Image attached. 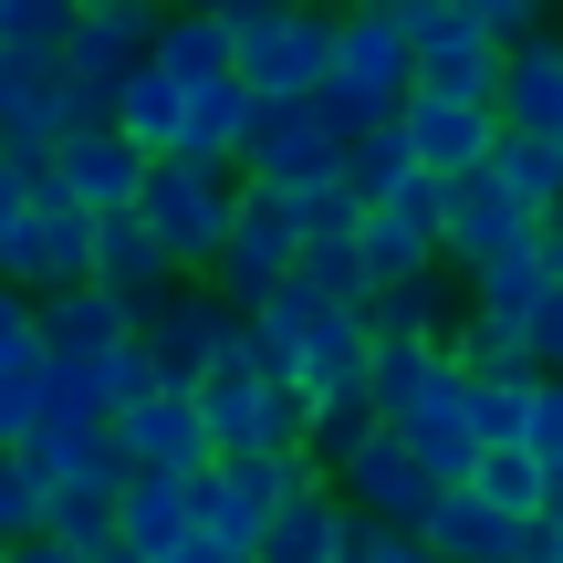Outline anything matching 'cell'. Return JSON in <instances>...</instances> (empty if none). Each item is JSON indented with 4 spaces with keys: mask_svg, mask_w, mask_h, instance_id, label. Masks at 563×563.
<instances>
[{
    "mask_svg": "<svg viewBox=\"0 0 563 563\" xmlns=\"http://www.w3.org/2000/svg\"><path fill=\"white\" fill-rule=\"evenodd\" d=\"M21 460L42 470V490H53V501H115V490L136 481L104 418H53V428H42L32 449H21Z\"/></svg>",
    "mask_w": 563,
    "mask_h": 563,
    "instance_id": "obj_15",
    "label": "cell"
},
{
    "mask_svg": "<svg viewBox=\"0 0 563 563\" xmlns=\"http://www.w3.org/2000/svg\"><path fill=\"white\" fill-rule=\"evenodd\" d=\"M334 501L355 511V522L418 532L428 511H439V481H428V470H418V449H407V428H376V439H365L355 460L334 470Z\"/></svg>",
    "mask_w": 563,
    "mask_h": 563,
    "instance_id": "obj_9",
    "label": "cell"
},
{
    "mask_svg": "<svg viewBox=\"0 0 563 563\" xmlns=\"http://www.w3.org/2000/svg\"><path fill=\"white\" fill-rule=\"evenodd\" d=\"M136 334H146V323L125 313L115 292H95V282H84V292H53V302H42V355H53V365H84V355H125Z\"/></svg>",
    "mask_w": 563,
    "mask_h": 563,
    "instance_id": "obj_21",
    "label": "cell"
},
{
    "mask_svg": "<svg viewBox=\"0 0 563 563\" xmlns=\"http://www.w3.org/2000/svg\"><path fill=\"white\" fill-rule=\"evenodd\" d=\"M178 125H188V84L157 74V53H146L136 74L115 84V136L146 146V157H178Z\"/></svg>",
    "mask_w": 563,
    "mask_h": 563,
    "instance_id": "obj_26",
    "label": "cell"
},
{
    "mask_svg": "<svg viewBox=\"0 0 563 563\" xmlns=\"http://www.w3.org/2000/svg\"><path fill=\"white\" fill-rule=\"evenodd\" d=\"M146 230H157V251L178 262V282H209L230 251V230H241V178L230 167H188V157H157V178H146Z\"/></svg>",
    "mask_w": 563,
    "mask_h": 563,
    "instance_id": "obj_3",
    "label": "cell"
},
{
    "mask_svg": "<svg viewBox=\"0 0 563 563\" xmlns=\"http://www.w3.org/2000/svg\"><path fill=\"white\" fill-rule=\"evenodd\" d=\"M449 365H460L449 344H376V365H365V397H376V418L407 428V418H418V407L449 386Z\"/></svg>",
    "mask_w": 563,
    "mask_h": 563,
    "instance_id": "obj_27",
    "label": "cell"
},
{
    "mask_svg": "<svg viewBox=\"0 0 563 563\" xmlns=\"http://www.w3.org/2000/svg\"><path fill=\"white\" fill-rule=\"evenodd\" d=\"M344 178V136H323L313 104H262V125H251V178L262 199H313V188Z\"/></svg>",
    "mask_w": 563,
    "mask_h": 563,
    "instance_id": "obj_11",
    "label": "cell"
},
{
    "mask_svg": "<svg viewBox=\"0 0 563 563\" xmlns=\"http://www.w3.org/2000/svg\"><path fill=\"white\" fill-rule=\"evenodd\" d=\"M95 230L104 220H84L74 199H53V178H42V199H32V220H21V241L0 251V282H21V292H84L95 282Z\"/></svg>",
    "mask_w": 563,
    "mask_h": 563,
    "instance_id": "obj_10",
    "label": "cell"
},
{
    "mask_svg": "<svg viewBox=\"0 0 563 563\" xmlns=\"http://www.w3.org/2000/svg\"><path fill=\"white\" fill-rule=\"evenodd\" d=\"M251 125H262V95H251L241 74H220V84H188L178 157H188V167H251Z\"/></svg>",
    "mask_w": 563,
    "mask_h": 563,
    "instance_id": "obj_18",
    "label": "cell"
},
{
    "mask_svg": "<svg viewBox=\"0 0 563 563\" xmlns=\"http://www.w3.org/2000/svg\"><path fill=\"white\" fill-rule=\"evenodd\" d=\"M95 292H115L136 323L178 292V262L157 251V230H146V220H104V230H95Z\"/></svg>",
    "mask_w": 563,
    "mask_h": 563,
    "instance_id": "obj_19",
    "label": "cell"
},
{
    "mask_svg": "<svg viewBox=\"0 0 563 563\" xmlns=\"http://www.w3.org/2000/svg\"><path fill=\"white\" fill-rule=\"evenodd\" d=\"M74 0H0V63H63Z\"/></svg>",
    "mask_w": 563,
    "mask_h": 563,
    "instance_id": "obj_34",
    "label": "cell"
},
{
    "mask_svg": "<svg viewBox=\"0 0 563 563\" xmlns=\"http://www.w3.org/2000/svg\"><path fill=\"white\" fill-rule=\"evenodd\" d=\"M157 74H178V84L241 74V63H230V11H167L157 21Z\"/></svg>",
    "mask_w": 563,
    "mask_h": 563,
    "instance_id": "obj_28",
    "label": "cell"
},
{
    "mask_svg": "<svg viewBox=\"0 0 563 563\" xmlns=\"http://www.w3.org/2000/svg\"><path fill=\"white\" fill-rule=\"evenodd\" d=\"M42 428H53V355H21L0 365V460H21Z\"/></svg>",
    "mask_w": 563,
    "mask_h": 563,
    "instance_id": "obj_31",
    "label": "cell"
},
{
    "mask_svg": "<svg viewBox=\"0 0 563 563\" xmlns=\"http://www.w3.org/2000/svg\"><path fill=\"white\" fill-rule=\"evenodd\" d=\"M532 365H543V376H563V292L543 302V323H532Z\"/></svg>",
    "mask_w": 563,
    "mask_h": 563,
    "instance_id": "obj_43",
    "label": "cell"
},
{
    "mask_svg": "<svg viewBox=\"0 0 563 563\" xmlns=\"http://www.w3.org/2000/svg\"><path fill=\"white\" fill-rule=\"evenodd\" d=\"M407 449H418V470H428L439 490H470V481H481L490 439H481V418H470V376H460V365H449V386L407 418Z\"/></svg>",
    "mask_w": 563,
    "mask_h": 563,
    "instance_id": "obj_17",
    "label": "cell"
},
{
    "mask_svg": "<svg viewBox=\"0 0 563 563\" xmlns=\"http://www.w3.org/2000/svg\"><path fill=\"white\" fill-rule=\"evenodd\" d=\"M230 11V63L262 104H313L334 74V32L344 11H282V0H220Z\"/></svg>",
    "mask_w": 563,
    "mask_h": 563,
    "instance_id": "obj_2",
    "label": "cell"
},
{
    "mask_svg": "<svg viewBox=\"0 0 563 563\" xmlns=\"http://www.w3.org/2000/svg\"><path fill=\"white\" fill-rule=\"evenodd\" d=\"M543 262H553V282H563V209L543 220Z\"/></svg>",
    "mask_w": 563,
    "mask_h": 563,
    "instance_id": "obj_46",
    "label": "cell"
},
{
    "mask_svg": "<svg viewBox=\"0 0 563 563\" xmlns=\"http://www.w3.org/2000/svg\"><path fill=\"white\" fill-rule=\"evenodd\" d=\"M522 532L532 522H501L481 490H439V511L418 522V543L439 553V563H522Z\"/></svg>",
    "mask_w": 563,
    "mask_h": 563,
    "instance_id": "obj_23",
    "label": "cell"
},
{
    "mask_svg": "<svg viewBox=\"0 0 563 563\" xmlns=\"http://www.w3.org/2000/svg\"><path fill=\"white\" fill-rule=\"evenodd\" d=\"M344 553H355V511L334 501V481H313L302 501L272 511V532H262L251 563H344Z\"/></svg>",
    "mask_w": 563,
    "mask_h": 563,
    "instance_id": "obj_24",
    "label": "cell"
},
{
    "mask_svg": "<svg viewBox=\"0 0 563 563\" xmlns=\"http://www.w3.org/2000/svg\"><path fill=\"white\" fill-rule=\"evenodd\" d=\"M157 21L167 11H146V0H84L74 11V42H63L53 74H63V95L84 104V125H115V84L157 53Z\"/></svg>",
    "mask_w": 563,
    "mask_h": 563,
    "instance_id": "obj_5",
    "label": "cell"
},
{
    "mask_svg": "<svg viewBox=\"0 0 563 563\" xmlns=\"http://www.w3.org/2000/svg\"><path fill=\"white\" fill-rule=\"evenodd\" d=\"M115 449H125V470H146V481H209V470H220L199 397H178V386H157L146 407H125V418H115Z\"/></svg>",
    "mask_w": 563,
    "mask_h": 563,
    "instance_id": "obj_13",
    "label": "cell"
},
{
    "mask_svg": "<svg viewBox=\"0 0 563 563\" xmlns=\"http://www.w3.org/2000/svg\"><path fill=\"white\" fill-rule=\"evenodd\" d=\"M407 95H418V32H407V0H365V11H344L334 32V74H323L313 115L323 136H376V125L407 115Z\"/></svg>",
    "mask_w": 563,
    "mask_h": 563,
    "instance_id": "obj_1",
    "label": "cell"
},
{
    "mask_svg": "<svg viewBox=\"0 0 563 563\" xmlns=\"http://www.w3.org/2000/svg\"><path fill=\"white\" fill-rule=\"evenodd\" d=\"M188 532H199V501H188V481H146V470H136V481L115 490V543H125V553L167 563Z\"/></svg>",
    "mask_w": 563,
    "mask_h": 563,
    "instance_id": "obj_25",
    "label": "cell"
},
{
    "mask_svg": "<svg viewBox=\"0 0 563 563\" xmlns=\"http://www.w3.org/2000/svg\"><path fill=\"white\" fill-rule=\"evenodd\" d=\"M470 11H481V32H490V53H532V42H543V11H522V0H470Z\"/></svg>",
    "mask_w": 563,
    "mask_h": 563,
    "instance_id": "obj_40",
    "label": "cell"
},
{
    "mask_svg": "<svg viewBox=\"0 0 563 563\" xmlns=\"http://www.w3.org/2000/svg\"><path fill=\"white\" fill-rule=\"evenodd\" d=\"M522 251H543V220L532 209H511L490 178H460L449 188V272H501V262H522Z\"/></svg>",
    "mask_w": 563,
    "mask_h": 563,
    "instance_id": "obj_16",
    "label": "cell"
},
{
    "mask_svg": "<svg viewBox=\"0 0 563 563\" xmlns=\"http://www.w3.org/2000/svg\"><path fill=\"white\" fill-rule=\"evenodd\" d=\"M220 282L241 313H262V302L282 292V282H302V230H292V199H262V188H241V230H230L220 251Z\"/></svg>",
    "mask_w": 563,
    "mask_h": 563,
    "instance_id": "obj_12",
    "label": "cell"
},
{
    "mask_svg": "<svg viewBox=\"0 0 563 563\" xmlns=\"http://www.w3.org/2000/svg\"><path fill=\"white\" fill-rule=\"evenodd\" d=\"M167 563H241V553H230V543H209V532H188V543L167 553Z\"/></svg>",
    "mask_w": 563,
    "mask_h": 563,
    "instance_id": "obj_44",
    "label": "cell"
},
{
    "mask_svg": "<svg viewBox=\"0 0 563 563\" xmlns=\"http://www.w3.org/2000/svg\"><path fill=\"white\" fill-rule=\"evenodd\" d=\"M407 146H418L428 178H490L501 157V104H460V95H407Z\"/></svg>",
    "mask_w": 563,
    "mask_h": 563,
    "instance_id": "obj_14",
    "label": "cell"
},
{
    "mask_svg": "<svg viewBox=\"0 0 563 563\" xmlns=\"http://www.w3.org/2000/svg\"><path fill=\"white\" fill-rule=\"evenodd\" d=\"M407 32H418V95L501 104V53H490L470 0H407Z\"/></svg>",
    "mask_w": 563,
    "mask_h": 563,
    "instance_id": "obj_8",
    "label": "cell"
},
{
    "mask_svg": "<svg viewBox=\"0 0 563 563\" xmlns=\"http://www.w3.org/2000/svg\"><path fill=\"white\" fill-rule=\"evenodd\" d=\"M199 418H209V449H220V460H292L302 428H313V407L241 355V365H220V376L199 386Z\"/></svg>",
    "mask_w": 563,
    "mask_h": 563,
    "instance_id": "obj_6",
    "label": "cell"
},
{
    "mask_svg": "<svg viewBox=\"0 0 563 563\" xmlns=\"http://www.w3.org/2000/svg\"><path fill=\"white\" fill-rule=\"evenodd\" d=\"M470 490H481V501L501 511V522H543V501H553V481H543V470L522 460V449H490V460H481V481H470Z\"/></svg>",
    "mask_w": 563,
    "mask_h": 563,
    "instance_id": "obj_35",
    "label": "cell"
},
{
    "mask_svg": "<svg viewBox=\"0 0 563 563\" xmlns=\"http://www.w3.org/2000/svg\"><path fill=\"white\" fill-rule=\"evenodd\" d=\"M344 563H439V553H428L418 532H386V522H355V553H344Z\"/></svg>",
    "mask_w": 563,
    "mask_h": 563,
    "instance_id": "obj_41",
    "label": "cell"
},
{
    "mask_svg": "<svg viewBox=\"0 0 563 563\" xmlns=\"http://www.w3.org/2000/svg\"><path fill=\"white\" fill-rule=\"evenodd\" d=\"M53 532V490H42L32 460H0V553L11 543H42Z\"/></svg>",
    "mask_w": 563,
    "mask_h": 563,
    "instance_id": "obj_36",
    "label": "cell"
},
{
    "mask_svg": "<svg viewBox=\"0 0 563 563\" xmlns=\"http://www.w3.org/2000/svg\"><path fill=\"white\" fill-rule=\"evenodd\" d=\"M146 365H157V386H178V397H199L220 365H241L251 355V313L220 292V282H178V292L146 313Z\"/></svg>",
    "mask_w": 563,
    "mask_h": 563,
    "instance_id": "obj_4",
    "label": "cell"
},
{
    "mask_svg": "<svg viewBox=\"0 0 563 563\" xmlns=\"http://www.w3.org/2000/svg\"><path fill=\"white\" fill-rule=\"evenodd\" d=\"M407 178H428V167H418V146H407V115H397V125H376V136H355V146H344V188H355L365 209H376V199H397Z\"/></svg>",
    "mask_w": 563,
    "mask_h": 563,
    "instance_id": "obj_32",
    "label": "cell"
},
{
    "mask_svg": "<svg viewBox=\"0 0 563 563\" xmlns=\"http://www.w3.org/2000/svg\"><path fill=\"white\" fill-rule=\"evenodd\" d=\"M104 563H146V553H125V543H115V553H104Z\"/></svg>",
    "mask_w": 563,
    "mask_h": 563,
    "instance_id": "obj_47",
    "label": "cell"
},
{
    "mask_svg": "<svg viewBox=\"0 0 563 563\" xmlns=\"http://www.w3.org/2000/svg\"><path fill=\"white\" fill-rule=\"evenodd\" d=\"M292 230H302V241H365V199H355V188H313V199H292Z\"/></svg>",
    "mask_w": 563,
    "mask_h": 563,
    "instance_id": "obj_37",
    "label": "cell"
},
{
    "mask_svg": "<svg viewBox=\"0 0 563 563\" xmlns=\"http://www.w3.org/2000/svg\"><path fill=\"white\" fill-rule=\"evenodd\" d=\"M490 188H501L511 209H532V220H553V209H563V146L501 136V157H490Z\"/></svg>",
    "mask_w": 563,
    "mask_h": 563,
    "instance_id": "obj_30",
    "label": "cell"
},
{
    "mask_svg": "<svg viewBox=\"0 0 563 563\" xmlns=\"http://www.w3.org/2000/svg\"><path fill=\"white\" fill-rule=\"evenodd\" d=\"M157 397V365H146V344H125V355H84V365H53V418H104L115 428L125 407Z\"/></svg>",
    "mask_w": 563,
    "mask_h": 563,
    "instance_id": "obj_20",
    "label": "cell"
},
{
    "mask_svg": "<svg viewBox=\"0 0 563 563\" xmlns=\"http://www.w3.org/2000/svg\"><path fill=\"white\" fill-rule=\"evenodd\" d=\"M32 199H42V178H32V167H11V157H0V251L21 241V220H32Z\"/></svg>",
    "mask_w": 563,
    "mask_h": 563,
    "instance_id": "obj_42",
    "label": "cell"
},
{
    "mask_svg": "<svg viewBox=\"0 0 563 563\" xmlns=\"http://www.w3.org/2000/svg\"><path fill=\"white\" fill-rule=\"evenodd\" d=\"M501 136L563 146V32H543L532 53L501 63Z\"/></svg>",
    "mask_w": 563,
    "mask_h": 563,
    "instance_id": "obj_22",
    "label": "cell"
},
{
    "mask_svg": "<svg viewBox=\"0 0 563 563\" xmlns=\"http://www.w3.org/2000/svg\"><path fill=\"white\" fill-rule=\"evenodd\" d=\"M42 355V292H21V282H0V365Z\"/></svg>",
    "mask_w": 563,
    "mask_h": 563,
    "instance_id": "obj_39",
    "label": "cell"
},
{
    "mask_svg": "<svg viewBox=\"0 0 563 563\" xmlns=\"http://www.w3.org/2000/svg\"><path fill=\"white\" fill-rule=\"evenodd\" d=\"M532 397H543V365H511V376H470V418H481L490 449H522Z\"/></svg>",
    "mask_w": 563,
    "mask_h": 563,
    "instance_id": "obj_33",
    "label": "cell"
},
{
    "mask_svg": "<svg viewBox=\"0 0 563 563\" xmlns=\"http://www.w3.org/2000/svg\"><path fill=\"white\" fill-rule=\"evenodd\" d=\"M0 563H84V553H63V543H53V532H42V543H11V553H0Z\"/></svg>",
    "mask_w": 563,
    "mask_h": 563,
    "instance_id": "obj_45",
    "label": "cell"
},
{
    "mask_svg": "<svg viewBox=\"0 0 563 563\" xmlns=\"http://www.w3.org/2000/svg\"><path fill=\"white\" fill-rule=\"evenodd\" d=\"M522 460L543 470V481H563V386L543 376V397H532V428H522Z\"/></svg>",
    "mask_w": 563,
    "mask_h": 563,
    "instance_id": "obj_38",
    "label": "cell"
},
{
    "mask_svg": "<svg viewBox=\"0 0 563 563\" xmlns=\"http://www.w3.org/2000/svg\"><path fill=\"white\" fill-rule=\"evenodd\" d=\"M53 199H74L84 220H136L146 209V178H157V157L146 146H125L115 125H74V136L53 146Z\"/></svg>",
    "mask_w": 563,
    "mask_h": 563,
    "instance_id": "obj_7",
    "label": "cell"
},
{
    "mask_svg": "<svg viewBox=\"0 0 563 563\" xmlns=\"http://www.w3.org/2000/svg\"><path fill=\"white\" fill-rule=\"evenodd\" d=\"M553 292H563L553 262H543V251H522V262H501V272H481V282H470V323H522V334H532Z\"/></svg>",
    "mask_w": 563,
    "mask_h": 563,
    "instance_id": "obj_29",
    "label": "cell"
}]
</instances>
